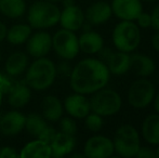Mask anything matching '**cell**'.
<instances>
[{
	"label": "cell",
	"mask_w": 159,
	"mask_h": 158,
	"mask_svg": "<svg viewBox=\"0 0 159 158\" xmlns=\"http://www.w3.org/2000/svg\"><path fill=\"white\" fill-rule=\"evenodd\" d=\"M69 77L74 92L88 95L105 88L109 82L111 73L103 61L88 57L76 64Z\"/></svg>",
	"instance_id": "cell-1"
},
{
	"label": "cell",
	"mask_w": 159,
	"mask_h": 158,
	"mask_svg": "<svg viewBox=\"0 0 159 158\" xmlns=\"http://www.w3.org/2000/svg\"><path fill=\"white\" fill-rule=\"evenodd\" d=\"M57 77L55 64L47 57H38L30 66L25 82L27 86L37 91L49 88Z\"/></svg>",
	"instance_id": "cell-2"
},
{
	"label": "cell",
	"mask_w": 159,
	"mask_h": 158,
	"mask_svg": "<svg viewBox=\"0 0 159 158\" xmlns=\"http://www.w3.org/2000/svg\"><path fill=\"white\" fill-rule=\"evenodd\" d=\"M111 39L118 51L132 53L141 43V29L134 21H120L114 28Z\"/></svg>",
	"instance_id": "cell-3"
},
{
	"label": "cell",
	"mask_w": 159,
	"mask_h": 158,
	"mask_svg": "<svg viewBox=\"0 0 159 158\" xmlns=\"http://www.w3.org/2000/svg\"><path fill=\"white\" fill-rule=\"evenodd\" d=\"M89 101L91 112L96 113L103 118L114 116L122 107L121 95L116 90L106 87L93 93Z\"/></svg>",
	"instance_id": "cell-4"
},
{
	"label": "cell",
	"mask_w": 159,
	"mask_h": 158,
	"mask_svg": "<svg viewBox=\"0 0 159 158\" xmlns=\"http://www.w3.org/2000/svg\"><path fill=\"white\" fill-rule=\"evenodd\" d=\"M114 151L120 157H135L141 147V138L139 131L131 124H122L116 130L113 139Z\"/></svg>",
	"instance_id": "cell-5"
},
{
	"label": "cell",
	"mask_w": 159,
	"mask_h": 158,
	"mask_svg": "<svg viewBox=\"0 0 159 158\" xmlns=\"http://www.w3.org/2000/svg\"><path fill=\"white\" fill-rule=\"evenodd\" d=\"M61 11L53 2L37 1L28 10V23L33 28H49L60 22Z\"/></svg>",
	"instance_id": "cell-6"
},
{
	"label": "cell",
	"mask_w": 159,
	"mask_h": 158,
	"mask_svg": "<svg viewBox=\"0 0 159 158\" xmlns=\"http://www.w3.org/2000/svg\"><path fill=\"white\" fill-rule=\"evenodd\" d=\"M155 94V84L147 78L140 77L130 84L127 92V99L133 108L144 110L153 103Z\"/></svg>",
	"instance_id": "cell-7"
},
{
	"label": "cell",
	"mask_w": 159,
	"mask_h": 158,
	"mask_svg": "<svg viewBox=\"0 0 159 158\" xmlns=\"http://www.w3.org/2000/svg\"><path fill=\"white\" fill-rule=\"evenodd\" d=\"M52 47L57 54L64 60H73L79 52V42L75 32L68 29H60L52 38Z\"/></svg>",
	"instance_id": "cell-8"
},
{
	"label": "cell",
	"mask_w": 159,
	"mask_h": 158,
	"mask_svg": "<svg viewBox=\"0 0 159 158\" xmlns=\"http://www.w3.org/2000/svg\"><path fill=\"white\" fill-rule=\"evenodd\" d=\"M114 153L113 140L100 134L89 138L84 147V154L88 158H108Z\"/></svg>",
	"instance_id": "cell-9"
},
{
	"label": "cell",
	"mask_w": 159,
	"mask_h": 158,
	"mask_svg": "<svg viewBox=\"0 0 159 158\" xmlns=\"http://www.w3.org/2000/svg\"><path fill=\"white\" fill-rule=\"evenodd\" d=\"M111 12L120 21H135L143 11L141 0H111Z\"/></svg>",
	"instance_id": "cell-10"
},
{
	"label": "cell",
	"mask_w": 159,
	"mask_h": 158,
	"mask_svg": "<svg viewBox=\"0 0 159 158\" xmlns=\"http://www.w3.org/2000/svg\"><path fill=\"white\" fill-rule=\"evenodd\" d=\"M64 107L73 118L82 119L91 112L90 101L84 94L75 92L65 99Z\"/></svg>",
	"instance_id": "cell-11"
},
{
	"label": "cell",
	"mask_w": 159,
	"mask_h": 158,
	"mask_svg": "<svg viewBox=\"0 0 159 158\" xmlns=\"http://www.w3.org/2000/svg\"><path fill=\"white\" fill-rule=\"evenodd\" d=\"M52 49V37L46 32H38L27 40V51L32 56H46Z\"/></svg>",
	"instance_id": "cell-12"
},
{
	"label": "cell",
	"mask_w": 159,
	"mask_h": 158,
	"mask_svg": "<svg viewBox=\"0 0 159 158\" xmlns=\"http://www.w3.org/2000/svg\"><path fill=\"white\" fill-rule=\"evenodd\" d=\"M84 14L82 10L76 4L70 7H65L64 10L61 12L60 23L62 27L65 29L77 32L82 27L84 23Z\"/></svg>",
	"instance_id": "cell-13"
},
{
	"label": "cell",
	"mask_w": 159,
	"mask_h": 158,
	"mask_svg": "<svg viewBox=\"0 0 159 158\" xmlns=\"http://www.w3.org/2000/svg\"><path fill=\"white\" fill-rule=\"evenodd\" d=\"M26 117L22 113L9 112L0 118V130L4 135H16L25 128Z\"/></svg>",
	"instance_id": "cell-14"
},
{
	"label": "cell",
	"mask_w": 159,
	"mask_h": 158,
	"mask_svg": "<svg viewBox=\"0 0 159 158\" xmlns=\"http://www.w3.org/2000/svg\"><path fill=\"white\" fill-rule=\"evenodd\" d=\"M111 4L106 1H96L92 3L84 13V19L91 25H101L111 19Z\"/></svg>",
	"instance_id": "cell-15"
},
{
	"label": "cell",
	"mask_w": 159,
	"mask_h": 158,
	"mask_svg": "<svg viewBox=\"0 0 159 158\" xmlns=\"http://www.w3.org/2000/svg\"><path fill=\"white\" fill-rule=\"evenodd\" d=\"M155 70L156 64L151 56L142 53L130 54V70H132L138 77L147 78L154 74Z\"/></svg>",
	"instance_id": "cell-16"
},
{
	"label": "cell",
	"mask_w": 159,
	"mask_h": 158,
	"mask_svg": "<svg viewBox=\"0 0 159 158\" xmlns=\"http://www.w3.org/2000/svg\"><path fill=\"white\" fill-rule=\"evenodd\" d=\"M76 145L75 135L66 134L64 132H57L54 139L50 143L51 157L60 158L69 155Z\"/></svg>",
	"instance_id": "cell-17"
},
{
	"label": "cell",
	"mask_w": 159,
	"mask_h": 158,
	"mask_svg": "<svg viewBox=\"0 0 159 158\" xmlns=\"http://www.w3.org/2000/svg\"><path fill=\"white\" fill-rule=\"evenodd\" d=\"M7 94H8V102L12 107L21 108L30 102L32 92L25 81L15 80Z\"/></svg>",
	"instance_id": "cell-18"
},
{
	"label": "cell",
	"mask_w": 159,
	"mask_h": 158,
	"mask_svg": "<svg viewBox=\"0 0 159 158\" xmlns=\"http://www.w3.org/2000/svg\"><path fill=\"white\" fill-rule=\"evenodd\" d=\"M104 63L111 75L122 76L130 70V53L117 50L116 52H111Z\"/></svg>",
	"instance_id": "cell-19"
},
{
	"label": "cell",
	"mask_w": 159,
	"mask_h": 158,
	"mask_svg": "<svg viewBox=\"0 0 159 158\" xmlns=\"http://www.w3.org/2000/svg\"><path fill=\"white\" fill-rule=\"evenodd\" d=\"M79 50L86 54H96L104 48V39L98 33L88 30L78 38Z\"/></svg>",
	"instance_id": "cell-20"
},
{
	"label": "cell",
	"mask_w": 159,
	"mask_h": 158,
	"mask_svg": "<svg viewBox=\"0 0 159 158\" xmlns=\"http://www.w3.org/2000/svg\"><path fill=\"white\" fill-rule=\"evenodd\" d=\"M142 138L151 145H159V114H151L146 116L141 128Z\"/></svg>",
	"instance_id": "cell-21"
},
{
	"label": "cell",
	"mask_w": 159,
	"mask_h": 158,
	"mask_svg": "<svg viewBox=\"0 0 159 158\" xmlns=\"http://www.w3.org/2000/svg\"><path fill=\"white\" fill-rule=\"evenodd\" d=\"M42 116L49 121H57L63 115V105L54 95H48L41 103Z\"/></svg>",
	"instance_id": "cell-22"
},
{
	"label": "cell",
	"mask_w": 159,
	"mask_h": 158,
	"mask_svg": "<svg viewBox=\"0 0 159 158\" xmlns=\"http://www.w3.org/2000/svg\"><path fill=\"white\" fill-rule=\"evenodd\" d=\"M20 157L22 158H49L51 157V147L47 142L37 139L26 144L22 150Z\"/></svg>",
	"instance_id": "cell-23"
},
{
	"label": "cell",
	"mask_w": 159,
	"mask_h": 158,
	"mask_svg": "<svg viewBox=\"0 0 159 158\" xmlns=\"http://www.w3.org/2000/svg\"><path fill=\"white\" fill-rule=\"evenodd\" d=\"M28 65V57L23 52H14L8 57L6 62V72L9 76L16 77L20 76Z\"/></svg>",
	"instance_id": "cell-24"
},
{
	"label": "cell",
	"mask_w": 159,
	"mask_h": 158,
	"mask_svg": "<svg viewBox=\"0 0 159 158\" xmlns=\"http://www.w3.org/2000/svg\"><path fill=\"white\" fill-rule=\"evenodd\" d=\"M26 11L24 0H0V12L11 19L22 16Z\"/></svg>",
	"instance_id": "cell-25"
},
{
	"label": "cell",
	"mask_w": 159,
	"mask_h": 158,
	"mask_svg": "<svg viewBox=\"0 0 159 158\" xmlns=\"http://www.w3.org/2000/svg\"><path fill=\"white\" fill-rule=\"evenodd\" d=\"M32 34L30 26L25 24H19L14 25L7 32L6 38L10 43L12 44H22L26 42Z\"/></svg>",
	"instance_id": "cell-26"
},
{
	"label": "cell",
	"mask_w": 159,
	"mask_h": 158,
	"mask_svg": "<svg viewBox=\"0 0 159 158\" xmlns=\"http://www.w3.org/2000/svg\"><path fill=\"white\" fill-rule=\"evenodd\" d=\"M47 126H48V124L44 120V117L40 116L39 114H30L28 117H26L25 128L27 129L30 135L37 138V139L43 132Z\"/></svg>",
	"instance_id": "cell-27"
},
{
	"label": "cell",
	"mask_w": 159,
	"mask_h": 158,
	"mask_svg": "<svg viewBox=\"0 0 159 158\" xmlns=\"http://www.w3.org/2000/svg\"><path fill=\"white\" fill-rule=\"evenodd\" d=\"M84 124L92 132H98L103 128L104 120H103V117L100 116L98 114L90 112L84 117Z\"/></svg>",
	"instance_id": "cell-28"
},
{
	"label": "cell",
	"mask_w": 159,
	"mask_h": 158,
	"mask_svg": "<svg viewBox=\"0 0 159 158\" xmlns=\"http://www.w3.org/2000/svg\"><path fill=\"white\" fill-rule=\"evenodd\" d=\"M60 130L66 134L75 135L77 133V124L70 117H64L60 120Z\"/></svg>",
	"instance_id": "cell-29"
},
{
	"label": "cell",
	"mask_w": 159,
	"mask_h": 158,
	"mask_svg": "<svg viewBox=\"0 0 159 158\" xmlns=\"http://www.w3.org/2000/svg\"><path fill=\"white\" fill-rule=\"evenodd\" d=\"M134 22H135L136 25L140 27V29H146V28L152 27L151 13H146V12H144V11H142Z\"/></svg>",
	"instance_id": "cell-30"
},
{
	"label": "cell",
	"mask_w": 159,
	"mask_h": 158,
	"mask_svg": "<svg viewBox=\"0 0 159 158\" xmlns=\"http://www.w3.org/2000/svg\"><path fill=\"white\" fill-rule=\"evenodd\" d=\"M57 68V75H60V76L63 77H69L71 74V68L70 64L68 63V60H65V61L61 62L57 66H55Z\"/></svg>",
	"instance_id": "cell-31"
},
{
	"label": "cell",
	"mask_w": 159,
	"mask_h": 158,
	"mask_svg": "<svg viewBox=\"0 0 159 158\" xmlns=\"http://www.w3.org/2000/svg\"><path fill=\"white\" fill-rule=\"evenodd\" d=\"M55 134H57V131L53 127L51 126H47V128L43 130V132L40 134V137L38 138L39 140H42V141L47 142V143L50 145V143L52 142V140L54 139Z\"/></svg>",
	"instance_id": "cell-32"
},
{
	"label": "cell",
	"mask_w": 159,
	"mask_h": 158,
	"mask_svg": "<svg viewBox=\"0 0 159 158\" xmlns=\"http://www.w3.org/2000/svg\"><path fill=\"white\" fill-rule=\"evenodd\" d=\"M135 157L139 158H154L155 156V151L148 146H141L136 153Z\"/></svg>",
	"instance_id": "cell-33"
},
{
	"label": "cell",
	"mask_w": 159,
	"mask_h": 158,
	"mask_svg": "<svg viewBox=\"0 0 159 158\" xmlns=\"http://www.w3.org/2000/svg\"><path fill=\"white\" fill-rule=\"evenodd\" d=\"M19 156L20 155L16 153V151L12 147H9V146L2 147L0 150V158H15Z\"/></svg>",
	"instance_id": "cell-34"
},
{
	"label": "cell",
	"mask_w": 159,
	"mask_h": 158,
	"mask_svg": "<svg viewBox=\"0 0 159 158\" xmlns=\"http://www.w3.org/2000/svg\"><path fill=\"white\" fill-rule=\"evenodd\" d=\"M152 17V27L155 30H159V3L155 6L153 11L151 12Z\"/></svg>",
	"instance_id": "cell-35"
},
{
	"label": "cell",
	"mask_w": 159,
	"mask_h": 158,
	"mask_svg": "<svg viewBox=\"0 0 159 158\" xmlns=\"http://www.w3.org/2000/svg\"><path fill=\"white\" fill-rule=\"evenodd\" d=\"M152 47L156 52H159V30H156V33L152 37Z\"/></svg>",
	"instance_id": "cell-36"
},
{
	"label": "cell",
	"mask_w": 159,
	"mask_h": 158,
	"mask_svg": "<svg viewBox=\"0 0 159 158\" xmlns=\"http://www.w3.org/2000/svg\"><path fill=\"white\" fill-rule=\"evenodd\" d=\"M7 32H8V29H7V26L4 25L3 23H1V22H0V42H1L3 39H6Z\"/></svg>",
	"instance_id": "cell-37"
},
{
	"label": "cell",
	"mask_w": 159,
	"mask_h": 158,
	"mask_svg": "<svg viewBox=\"0 0 159 158\" xmlns=\"http://www.w3.org/2000/svg\"><path fill=\"white\" fill-rule=\"evenodd\" d=\"M153 103H154V108H155L156 113H158L159 114V92L157 93V94H155Z\"/></svg>",
	"instance_id": "cell-38"
},
{
	"label": "cell",
	"mask_w": 159,
	"mask_h": 158,
	"mask_svg": "<svg viewBox=\"0 0 159 158\" xmlns=\"http://www.w3.org/2000/svg\"><path fill=\"white\" fill-rule=\"evenodd\" d=\"M63 4H64V8L65 7H70L75 4V1L74 0H63Z\"/></svg>",
	"instance_id": "cell-39"
},
{
	"label": "cell",
	"mask_w": 159,
	"mask_h": 158,
	"mask_svg": "<svg viewBox=\"0 0 159 158\" xmlns=\"http://www.w3.org/2000/svg\"><path fill=\"white\" fill-rule=\"evenodd\" d=\"M69 156L73 157V158H75V157H79V158H84V157H86V156H84V153H82V154H78V153H76V154H69Z\"/></svg>",
	"instance_id": "cell-40"
},
{
	"label": "cell",
	"mask_w": 159,
	"mask_h": 158,
	"mask_svg": "<svg viewBox=\"0 0 159 158\" xmlns=\"http://www.w3.org/2000/svg\"><path fill=\"white\" fill-rule=\"evenodd\" d=\"M155 156L159 158V145H157V148L155 150Z\"/></svg>",
	"instance_id": "cell-41"
},
{
	"label": "cell",
	"mask_w": 159,
	"mask_h": 158,
	"mask_svg": "<svg viewBox=\"0 0 159 158\" xmlns=\"http://www.w3.org/2000/svg\"><path fill=\"white\" fill-rule=\"evenodd\" d=\"M46 1H49V2H59V1H62V0H46Z\"/></svg>",
	"instance_id": "cell-42"
},
{
	"label": "cell",
	"mask_w": 159,
	"mask_h": 158,
	"mask_svg": "<svg viewBox=\"0 0 159 158\" xmlns=\"http://www.w3.org/2000/svg\"><path fill=\"white\" fill-rule=\"evenodd\" d=\"M142 2H153V1H156V0H141Z\"/></svg>",
	"instance_id": "cell-43"
},
{
	"label": "cell",
	"mask_w": 159,
	"mask_h": 158,
	"mask_svg": "<svg viewBox=\"0 0 159 158\" xmlns=\"http://www.w3.org/2000/svg\"><path fill=\"white\" fill-rule=\"evenodd\" d=\"M1 103H2V93L0 91V106H1Z\"/></svg>",
	"instance_id": "cell-44"
},
{
	"label": "cell",
	"mask_w": 159,
	"mask_h": 158,
	"mask_svg": "<svg viewBox=\"0 0 159 158\" xmlns=\"http://www.w3.org/2000/svg\"><path fill=\"white\" fill-rule=\"evenodd\" d=\"M2 77H3V75L1 74V73H0V81H1V79H2Z\"/></svg>",
	"instance_id": "cell-45"
},
{
	"label": "cell",
	"mask_w": 159,
	"mask_h": 158,
	"mask_svg": "<svg viewBox=\"0 0 159 158\" xmlns=\"http://www.w3.org/2000/svg\"><path fill=\"white\" fill-rule=\"evenodd\" d=\"M0 59H1V53H0Z\"/></svg>",
	"instance_id": "cell-46"
},
{
	"label": "cell",
	"mask_w": 159,
	"mask_h": 158,
	"mask_svg": "<svg viewBox=\"0 0 159 158\" xmlns=\"http://www.w3.org/2000/svg\"><path fill=\"white\" fill-rule=\"evenodd\" d=\"M0 118H1V116H0Z\"/></svg>",
	"instance_id": "cell-47"
}]
</instances>
